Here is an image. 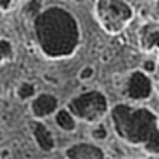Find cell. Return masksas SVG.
<instances>
[{"label":"cell","instance_id":"cell-1","mask_svg":"<svg viewBox=\"0 0 159 159\" xmlns=\"http://www.w3.org/2000/svg\"><path fill=\"white\" fill-rule=\"evenodd\" d=\"M94 12L102 27L111 34H118L124 30L134 15L131 5L122 1H97Z\"/></svg>","mask_w":159,"mask_h":159},{"label":"cell","instance_id":"cell-2","mask_svg":"<svg viewBox=\"0 0 159 159\" xmlns=\"http://www.w3.org/2000/svg\"><path fill=\"white\" fill-rule=\"evenodd\" d=\"M104 99L96 93L84 94L71 101L69 108L72 113L79 116L93 117L102 114L105 109Z\"/></svg>","mask_w":159,"mask_h":159},{"label":"cell","instance_id":"cell-3","mask_svg":"<svg viewBox=\"0 0 159 159\" xmlns=\"http://www.w3.org/2000/svg\"><path fill=\"white\" fill-rule=\"evenodd\" d=\"M139 38L143 49L151 51L158 47L159 43V25L155 21H148L139 30Z\"/></svg>","mask_w":159,"mask_h":159},{"label":"cell","instance_id":"cell-4","mask_svg":"<svg viewBox=\"0 0 159 159\" xmlns=\"http://www.w3.org/2000/svg\"><path fill=\"white\" fill-rule=\"evenodd\" d=\"M32 134L39 147L46 151H50L54 148L52 134L43 124L34 121L31 124Z\"/></svg>","mask_w":159,"mask_h":159},{"label":"cell","instance_id":"cell-5","mask_svg":"<svg viewBox=\"0 0 159 159\" xmlns=\"http://www.w3.org/2000/svg\"><path fill=\"white\" fill-rule=\"evenodd\" d=\"M57 106V100L53 96L49 94H43L34 100L31 108L36 116L43 117L52 113Z\"/></svg>","mask_w":159,"mask_h":159},{"label":"cell","instance_id":"cell-6","mask_svg":"<svg viewBox=\"0 0 159 159\" xmlns=\"http://www.w3.org/2000/svg\"><path fill=\"white\" fill-rule=\"evenodd\" d=\"M58 125L64 130L71 129L74 125V121L70 114L66 110L61 111L57 114L56 118Z\"/></svg>","mask_w":159,"mask_h":159},{"label":"cell","instance_id":"cell-7","mask_svg":"<svg viewBox=\"0 0 159 159\" xmlns=\"http://www.w3.org/2000/svg\"><path fill=\"white\" fill-rule=\"evenodd\" d=\"M18 93L21 99H25L33 95L34 89L31 85L24 84L20 88Z\"/></svg>","mask_w":159,"mask_h":159}]
</instances>
